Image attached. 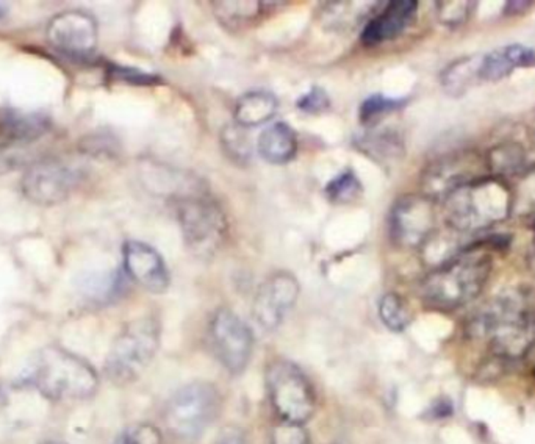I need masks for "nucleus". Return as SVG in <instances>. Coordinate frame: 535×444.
<instances>
[{"label": "nucleus", "mask_w": 535, "mask_h": 444, "mask_svg": "<svg viewBox=\"0 0 535 444\" xmlns=\"http://www.w3.org/2000/svg\"><path fill=\"white\" fill-rule=\"evenodd\" d=\"M30 377L39 393L55 400H88L99 386L90 363L61 348L41 351Z\"/></svg>", "instance_id": "f257e3e1"}, {"label": "nucleus", "mask_w": 535, "mask_h": 444, "mask_svg": "<svg viewBox=\"0 0 535 444\" xmlns=\"http://www.w3.org/2000/svg\"><path fill=\"white\" fill-rule=\"evenodd\" d=\"M490 258L464 255L426 277L423 297L437 309H458L482 291L490 272Z\"/></svg>", "instance_id": "f03ea898"}, {"label": "nucleus", "mask_w": 535, "mask_h": 444, "mask_svg": "<svg viewBox=\"0 0 535 444\" xmlns=\"http://www.w3.org/2000/svg\"><path fill=\"white\" fill-rule=\"evenodd\" d=\"M266 388L272 408L282 423L304 425L316 412V394L309 377L296 363L272 361L266 367Z\"/></svg>", "instance_id": "7ed1b4c3"}, {"label": "nucleus", "mask_w": 535, "mask_h": 444, "mask_svg": "<svg viewBox=\"0 0 535 444\" xmlns=\"http://www.w3.org/2000/svg\"><path fill=\"white\" fill-rule=\"evenodd\" d=\"M160 346V324L152 316L129 322L107 359V373L117 383H129L149 367Z\"/></svg>", "instance_id": "20e7f679"}, {"label": "nucleus", "mask_w": 535, "mask_h": 444, "mask_svg": "<svg viewBox=\"0 0 535 444\" xmlns=\"http://www.w3.org/2000/svg\"><path fill=\"white\" fill-rule=\"evenodd\" d=\"M221 396L208 382L182 386L169 400L166 423L169 431L183 440H196L218 418Z\"/></svg>", "instance_id": "39448f33"}, {"label": "nucleus", "mask_w": 535, "mask_h": 444, "mask_svg": "<svg viewBox=\"0 0 535 444\" xmlns=\"http://www.w3.org/2000/svg\"><path fill=\"white\" fill-rule=\"evenodd\" d=\"M177 218L188 249L196 255H213L226 239V214L210 198L190 196L182 199L177 206Z\"/></svg>", "instance_id": "423d86ee"}, {"label": "nucleus", "mask_w": 535, "mask_h": 444, "mask_svg": "<svg viewBox=\"0 0 535 444\" xmlns=\"http://www.w3.org/2000/svg\"><path fill=\"white\" fill-rule=\"evenodd\" d=\"M210 340L213 352L227 373H243L254 352L252 330L235 311L220 309L210 321Z\"/></svg>", "instance_id": "0eeeda50"}, {"label": "nucleus", "mask_w": 535, "mask_h": 444, "mask_svg": "<svg viewBox=\"0 0 535 444\" xmlns=\"http://www.w3.org/2000/svg\"><path fill=\"white\" fill-rule=\"evenodd\" d=\"M82 182L80 171L57 160L41 161L27 171L20 190L36 206H57L68 199Z\"/></svg>", "instance_id": "6e6552de"}, {"label": "nucleus", "mask_w": 535, "mask_h": 444, "mask_svg": "<svg viewBox=\"0 0 535 444\" xmlns=\"http://www.w3.org/2000/svg\"><path fill=\"white\" fill-rule=\"evenodd\" d=\"M301 287L296 277L279 270L264 280L252 303V315L264 330H276L295 309Z\"/></svg>", "instance_id": "1a4fd4ad"}, {"label": "nucleus", "mask_w": 535, "mask_h": 444, "mask_svg": "<svg viewBox=\"0 0 535 444\" xmlns=\"http://www.w3.org/2000/svg\"><path fill=\"white\" fill-rule=\"evenodd\" d=\"M47 39L68 57L91 59L97 47L96 20L82 10H68L49 22Z\"/></svg>", "instance_id": "9d476101"}, {"label": "nucleus", "mask_w": 535, "mask_h": 444, "mask_svg": "<svg viewBox=\"0 0 535 444\" xmlns=\"http://www.w3.org/2000/svg\"><path fill=\"white\" fill-rule=\"evenodd\" d=\"M124 268L130 279L154 295H163L171 284L168 266L152 246L136 239L126 241L123 247Z\"/></svg>", "instance_id": "9b49d317"}, {"label": "nucleus", "mask_w": 535, "mask_h": 444, "mask_svg": "<svg viewBox=\"0 0 535 444\" xmlns=\"http://www.w3.org/2000/svg\"><path fill=\"white\" fill-rule=\"evenodd\" d=\"M431 208L425 200L407 196L398 200L390 214L392 238L401 246H418L431 229Z\"/></svg>", "instance_id": "f8f14e48"}, {"label": "nucleus", "mask_w": 535, "mask_h": 444, "mask_svg": "<svg viewBox=\"0 0 535 444\" xmlns=\"http://www.w3.org/2000/svg\"><path fill=\"white\" fill-rule=\"evenodd\" d=\"M418 10V2L415 0H394L390 2L384 12L368 20L361 32L363 44L377 45L398 38L406 27L412 22Z\"/></svg>", "instance_id": "ddd939ff"}, {"label": "nucleus", "mask_w": 535, "mask_h": 444, "mask_svg": "<svg viewBox=\"0 0 535 444\" xmlns=\"http://www.w3.org/2000/svg\"><path fill=\"white\" fill-rule=\"evenodd\" d=\"M535 51L528 45L509 44L477 57L479 82H499L522 68H534Z\"/></svg>", "instance_id": "4468645a"}, {"label": "nucleus", "mask_w": 535, "mask_h": 444, "mask_svg": "<svg viewBox=\"0 0 535 444\" xmlns=\"http://www.w3.org/2000/svg\"><path fill=\"white\" fill-rule=\"evenodd\" d=\"M51 129V117L41 111L4 107L0 109V140L5 142H30Z\"/></svg>", "instance_id": "2eb2a0df"}, {"label": "nucleus", "mask_w": 535, "mask_h": 444, "mask_svg": "<svg viewBox=\"0 0 535 444\" xmlns=\"http://www.w3.org/2000/svg\"><path fill=\"white\" fill-rule=\"evenodd\" d=\"M257 152L272 165H285L295 158L297 136L287 123H276L258 135Z\"/></svg>", "instance_id": "dca6fc26"}, {"label": "nucleus", "mask_w": 535, "mask_h": 444, "mask_svg": "<svg viewBox=\"0 0 535 444\" xmlns=\"http://www.w3.org/2000/svg\"><path fill=\"white\" fill-rule=\"evenodd\" d=\"M279 101L270 91H249L235 103V123L252 129L272 121L278 113Z\"/></svg>", "instance_id": "f3484780"}, {"label": "nucleus", "mask_w": 535, "mask_h": 444, "mask_svg": "<svg viewBox=\"0 0 535 444\" xmlns=\"http://www.w3.org/2000/svg\"><path fill=\"white\" fill-rule=\"evenodd\" d=\"M357 148L371 158L392 160L402 152V144L390 129H369L355 138Z\"/></svg>", "instance_id": "a211bd4d"}, {"label": "nucleus", "mask_w": 535, "mask_h": 444, "mask_svg": "<svg viewBox=\"0 0 535 444\" xmlns=\"http://www.w3.org/2000/svg\"><path fill=\"white\" fill-rule=\"evenodd\" d=\"M440 82L448 94L462 96L470 86L479 82L477 57H465L451 63L442 72Z\"/></svg>", "instance_id": "6ab92c4d"}, {"label": "nucleus", "mask_w": 535, "mask_h": 444, "mask_svg": "<svg viewBox=\"0 0 535 444\" xmlns=\"http://www.w3.org/2000/svg\"><path fill=\"white\" fill-rule=\"evenodd\" d=\"M361 193H363V187L353 169L343 171L326 185L328 199L338 206L353 204L361 198Z\"/></svg>", "instance_id": "aec40b11"}, {"label": "nucleus", "mask_w": 535, "mask_h": 444, "mask_svg": "<svg viewBox=\"0 0 535 444\" xmlns=\"http://www.w3.org/2000/svg\"><path fill=\"white\" fill-rule=\"evenodd\" d=\"M379 316H381L382 322L392 332L406 330L412 321L410 310L404 303V299L396 293H387L382 296L381 303H379Z\"/></svg>", "instance_id": "412c9836"}, {"label": "nucleus", "mask_w": 535, "mask_h": 444, "mask_svg": "<svg viewBox=\"0 0 535 444\" xmlns=\"http://www.w3.org/2000/svg\"><path fill=\"white\" fill-rule=\"evenodd\" d=\"M247 130L235 123L229 124L221 132V144L233 161L246 163L251 158L252 142Z\"/></svg>", "instance_id": "4be33fe9"}, {"label": "nucleus", "mask_w": 535, "mask_h": 444, "mask_svg": "<svg viewBox=\"0 0 535 444\" xmlns=\"http://www.w3.org/2000/svg\"><path fill=\"white\" fill-rule=\"evenodd\" d=\"M215 8L223 24L237 27L258 16L262 5L260 2H216Z\"/></svg>", "instance_id": "5701e85b"}, {"label": "nucleus", "mask_w": 535, "mask_h": 444, "mask_svg": "<svg viewBox=\"0 0 535 444\" xmlns=\"http://www.w3.org/2000/svg\"><path fill=\"white\" fill-rule=\"evenodd\" d=\"M404 103H406V99H390L382 94H374L361 103V121L363 124L373 123L377 117L404 107Z\"/></svg>", "instance_id": "b1692460"}, {"label": "nucleus", "mask_w": 535, "mask_h": 444, "mask_svg": "<svg viewBox=\"0 0 535 444\" xmlns=\"http://www.w3.org/2000/svg\"><path fill=\"white\" fill-rule=\"evenodd\" d=\"M270 444H312V441L304 425L282 423L272 429Z\"/></svg>", "instance_id": "393cba45"}, {"label": "nucleus", "mask_w": 535, "mask_h": 444, "mask_svg": "<svg viewBox=\"0 0 535 444\" xmlns=\"http://www.w3.org/2000/svg\"><path fill=\"white\" fill-rule=\"evenodd\" d=\"M109 76L117 82L130 85H154L158 82V77L150 72H144L132 66L110 65Z\"/></svg>", "instance_id": "a878e982"}, {"label": "nucleus", "mask_w": 535, "mask_h": 444, "mask_svg": "<svg viewBox=\"0 0 535 444\" xmlns=\"http://www.w3.org/2000/svg\"><path fill=\"white\" fill-rule=\"evenodd\" d=\"M117 444H163L162 432L152 424L134 425Z\"/></svg>", "instance_id": "bb28decb"}, {"label": "nucleus", "mask_w": 535, "mask_h": 444, "mask_svg": "<svg viewBox=\"0 0 535 444\" xmlns=\"http://www.w3.org/2000/svg\"><path fill=\"white\" fill-rule=\"evenodd\" d=\"M297 109L307 115H321L330 109V97L323 88L313 86L297 101Z\"/></svg>", "instance_id": "cd10ccee"}, {"label": "nucleus", "mask_w": 535, "mask_h": 444, "mask_svg": "<svg viewBox=\"0 0 535 444\" xmlns=\"http://www.w3.org/2000/svg\"><path fill=\"white\" fill-rule=\"evenodd\" d=\"M215 444H249V438L243 429H239L237 425H229L220 432Z\"/></svg>", "instance_id": "c85d7f7f"}, {"label": "nucleus", "mask_w": 535, "mask_h": 444, "mask_svg": "<svg viewBox=\"0 0 535 444\" xmlns=\"http://www.w3.org/2000/svg\"><path fill=\"white\" fill-rule=\"evenodd\" d=\"M8 12H10L8 4H5V2H0V20H4V18L7 16Z\"/></svg>", "instance_id": "c756f323"}, {"label": "nucleus", "mask_w": 535, "mask_h": 444, "mask_svg": "<svg viewBox=\"0 0 535 444\" xmlns=\"http://www.w3.org/2000/svg\"><path fill=\"white\" fill-rule=\"evenodd\" d=\"M43 444H66L63 441H45Z\"/></svg>", "instance_id": "7c9ffc66"}]
</instances>
